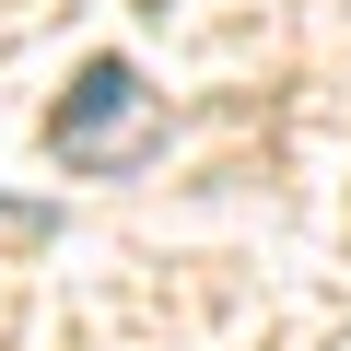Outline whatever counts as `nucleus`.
Here are the masks:
<instances>
[{"label":"nucleus","instance_id":"obj_1","mask_svg":"<svg viewBox=\"0 0 351 351\" xmlns=\"http://www.w3.org/2000/svg\"><path fill=\"white\" fill-rule=\"evenodd\" d=\"M47 141H59V164H71V176H117V164L152 141V106H141L129 59H94V71L71 82V106L47 117Z\"/></svg>","mask_w":351,"mask_h":351}]
</instances>
